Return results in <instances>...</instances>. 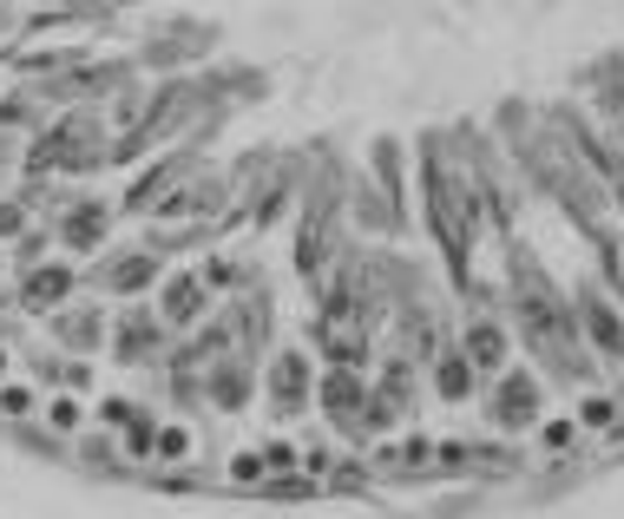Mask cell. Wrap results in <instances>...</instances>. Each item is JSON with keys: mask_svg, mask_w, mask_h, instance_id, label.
Returning a JSON list of instances; mask_svg holds the SVG:
<instances>
[{"mask_svg": "<svg viewBox=\"0 0 624 519\" xmlns=\"http://www.w3.org/2000/svg\"><path fill=\"white\" fill-rule=\"evenodd\" d=\"M486 421L499 428V435H526V428H539L546 421V381L533 369H513L493 375V388H486Z\"/></svg>", "mask_w": 624, "mask_h": 519, "instance_id": "6da1fadb", "label": "cell"}, {"mask_svg": "<svg viewBox=\"0 0 624 519\" xmlns=\"http://www.w3.org/2000/svg\"><path fill=\"white\" fill-rule=\"evenodd\" d=\"M578 336L605 369H624V309L612 302V290L578 283Z\"/></svg>", "mask_w": 624, "mask_h": 519, "instance_id": "7a4b0ae2", "label": "cell"}, {"mask_svg": "<svg viewBox=\"0 0 624 519\" xmlns=\"http://www.w3.org/2000/svg\"><path fill=\"white\" fill-rule=\"evenodd\" d=\"M316 408H323V421H336V428H343L348 441H361V415H368V375L323 362V375H316Z\"/></svg>", "mask_w": 624, "mask_h": 519, "instance_id": "3957f363", "label": "cell"}, {"mask_svg": "<svg viewBox=\"0 0 624 519\" xmlns=\"http://www.w3.org/2000/svg\"><path fill=\"white\" fill-rule=\"evenodd\" d=\"M316 362H309V349H277L270 356V369H264V395H270V408H277L283 421H296L309 401H316Z\"/></svg>", "mask_w": 624, "mask_h": 519, "instance_id": "277c9868", "label": "cell"}, {"mask_svg": "<svg viewBox=\"0 0 624 519\" xmlns=\"http://www.w3.org/2000/svg\"><path fill=\"white\" fill-rule=\"evenodd\" d=\"M158 322L171 329V336H191V329H205L210 316V290L198 270H165V283H158Z\"/></svg>", "mask_w": 624, "mask_h": 519, "instance_id": "5b68a950", "label": "cell"}, {"mask_svg": "<svg viewBox=\"0 0 624 519\" xmlns=\"http://www.w3.org/2000/svg\"><path fill=\"white\" fill-rule=\"evenodd\" d=\"M47 336L67 349V356H99V349H112V316L92 302H67V309H53L47 316Z\"/></svg>", "mask_w": 624, "mask_h": 519, "instance_id": "8992f818", "label": "cell"}, {"mask_svg": "<svg viewBox=\"0 0 624 519\" xmlns=\"http://www.w3.org/2000/svg\"><path fill=\"white\" fill-rule=\"evenodd\" d=\"M165 283V263H158V250L145 243V250H112L99 270H92V290L99 297H145V290H158Z\"/></svg>", "mask_w": 624, "mask_h": 519, "instance_id": "52a82bcc", "label": "cell"}, {"mask_svg": "<svg viewBox=\"0 0 624 519\" xmlns=\"http://www.w3.org/2000/svg\"><path fill=\"white\" fill-rule=\"evenodd\" d=\"M72 290H79L72 263H27L20 283H13V302H20V316H53L72 302Z\"/></svg>", "mask_w": 624, "mask_h": 519, "instance_id": "ba28073f", "label": "cell"}, {"mask_svg": "<svg viewBox=\"0 0 624 519\" xmlns=\"http://www.w3.org/2000/svg\"><path fill=\"white\" fill-rule=\"evenodd\" d=\"M165 322H158V309H119L112 316V356L126 362V369H145L158 349H165Z\"/></svg>", "mask_w": 624, "mask_h": 519, "instance_id": "9c48e42d", "label": "cell"}, {"mask_svg": "<svg viewBox=\"0 0 624 519\" xmlns=\"http://www.w3.org/2000/svg\"><path fill=\"white\" fill-rule=\"evenodd\" d=\"M250 395H257V369H250V356H217L205 362V401L210 408H224V415H244L250 408Z\"/></svg>", "mask_w": 624, "mask_h": 519, "instance_id": "30bf717a", "label": "cell"}, {"mask_svg": "<svg viewBox=\"0 0 624 519\" xmlns=\"http://www.w3.org/2000/svg\"><path fill=\"white\" fill-rule=\"evenodd\" d=\"M460 349H467V362L481 369V381H493V375L513 369V336H506V322H499V316H467Z\"/></svg>", "mask_w": 624, "mask_h": 519, "instance_id": "8fae6325", "label": "cell"}, {"mask_svg": "<svg viewBox=\"0 0 624 519\" xmlns=\"http://www.w3.org/2000/svg\"><path fill=\"white\" fill-rule=\"evenodd\" d=\"M53 230H60V243H67V250H79V257H86V250H99V243H106L112 218H106V204H99V198H67Z\"/></svg>", "mask_w": 624, "mask_h": 519, "instance_id": "7c38bea8", "label": "cell"}, {"mask_svg": "<svg viewBox=\"0 0 624 519\" xmlns=\"http://www.w3.org/2000/svg\"><path fill=\"white\" fill-rule=\"evenodd\" d=\"M185 178H191V151H171L165 164H151L145 178H132V191H126V211H145V218H151V211H158V198H171Z\"/></svg>", "mask_w": 624, "mask_h": 519, "instance_id": "4fadbf2b", "label": "cell"}, {"mask_svg": "<svg viewBox=\"0 0 624 519\" xmlns=\"http://www.w3.org/2000/svg\"><path fill=\"white\" fill-rule=\"evenodd\" d=\"M474 388H481V369L467 362V349H460V342H447V349L434 356V395H440L447 408H460Z\"/></svg>", "mask_w": 624, "mask_h": 519, "instance_id": "5bb4252c", "label": "cell"}, {"mask_svg": "<svg viewBox=\"0 0 624 519\" xmlns=\"http://www.w3.org/2000/svg\"><path fill=\"white\" fill-rule=\"evenodd\" d=\"M40 421H47L53 441H79V435H86V401L67 395V388H53V395L40 401Z\"/></svg>", "mask_w": 624, "mask_h": 519, "instance_id": "9a60e30c", "label": "cell"}, {"mask_svg": "<svg viewBox=\"0 0 624 519\" xmlns=\"http://www.w3.org/2000/svg\"><path fill=\"white\" fill-rule=\"evenodd\" d=\"M198 277H205L210 297H244V290L257 283V277H250V270H244L237 257H205V263H198Z\"/></svg>", "mask_w": 624, "mask_h": 519, "instance_id": "2e32d148", "label": "cell"}, {"mask_svg": "<svg viewBox=\"0 0 624 519\" xmlns=\"http://www.w3.org/2000/svg\"><path fill=\"white\" fill-rule=\"evenodd\" d=\"M572 421H578L585 435H618L624 408H618V395H585V401L572 408Z\"/></svg>", "mask_w": 624, "mask_h": 519, "instance_id": "e0dca14e", "label": "cell"}, {"mask_svg": "<svg viewBox=\"0 0 624 519\" xmlns=\"http://www.w3.org/2000/svg\"><path fill=\"white\" fill-rule=\"evenodd\" d=\"M224 480H230V487H257V493H264V480H270L264 447H237V453H230V467H224Z\"/></svg>", "mask_w": 624, "mask_h": 519, "instance_id": "ac0fdd59", "label": "cell"}, {"mask_svg": "<svg viewBox=\"0 0 624 519\" xmlns=\"http://www.w3.org/2000/svg\"><path fill=\"white\" fill-rule=\"evenodd\" d=\"M198 447V435L185 428V421H158V447H151V467H178L185 453Z\"/></svg>", "mask_w": 624, "mask_h": 519, "instance_id": "d6986e66", "label": "cell"}, {"mask_svg": "<svg viewBox=\"0 0 624 519\" xmlns=\"http://www.w3.org/2000/svg\"><path fill=\"white\" fill-rule=\"evenodd\" d=\"M151 447H158V415L145 408L139 421L119 435V453H126V467H139V460H151Z\"/></svg>", "mask_w": 624, "mask_h": 519, "instance_id": "ffe728a7", "label": "cell"}, {"mask_svg": "<svg viewBox=\"0 0 624 519\" xmlns=\"http://www.w3.org/2000/svg\"><path fill=\"white\" fill-rule=\"evenodd\" d=\"M375 184L388 191V204H402V146H395V139L375 146Z\"/></svg>", "mask_w": 624, "mask_h": 519, "instance_id": "44dd1931", "label": "cell"}, {"mask_svg": "<svg viewBox=\"0 0 624 519\" xmlns=\"http://www.w3.org/2000/svg\"><path fill=\"white\" fill-rule=\"evenodd\" d=\"M578 435H585V428H578L572 415H546V421H539V447H546V453H572Z\"/></svg>", "mask_w": 624, "mask_h": 519, "instance_id": "7402d4cb", "label": "cell"}, {"mask_svg": "<svg viewBox=\"0 0 624 519\" xmlns=\"http://www.w3.org/2000/svg\"><path fill=\"white\" fill-rule=\"evenodd\" d=\"M33 230V204L27 198H0V243H20Z\"/></svg>", "mask_w": 624, "mask_h": 519, "instance_id": "603a6c76", "label": "cell"}, {"mask_svg": "<svg viewBox=\"0 0 624 519\" xmlns=\"http://www.w3.org/2000/svg\"><path fill=\"white\" fill-rule=\"evenodd\" d=\"M139 415H145V408H139V401H126V395H106V401H99V428H106V435H126Z\"/></svg>", "mask_w": 624, "mask_h": 519, "instance_id": "cb8c5ba5", "label": "cell"}, {"mask_svg": "<svg viewBox=\"0 0 624 519\" xmlns=\"http://www.w3.org/2000/svg\"><path fill=\"white\" fill-rule=\"evenodd\" d=\"M0 415H7V421H33V415H40V395H33V388L0 381Z\"/></svg>", "mask_w": 624, "mask_h": 519, "instance_id": "d4e9b609", "label": "cell"}, {"mask_svg": "<svg viewBox=\"0 0 624 519\" xmlns=\"http://www.w3.org/2000/svg\"><path fill=\"white\" fill-rule=\"evenodd\" d=\"M7 158H13V132H0V164H7Z\"/></svg>", "mask_w": 624, "mask_h": 519, "instance_id": "484cf974", "label": "cell"}, {"mask_svg": "<svg viewBox=\"0 0 624 519\" xmlns=\"http://www.w3.org/2000/svg\"><path fill=\"white\" fill-rule=\"evenodd\" d=\"M7 263H13V257H7V243H0V277H7Z\"/></svg>", "mask_w": 624, "mask_h": 519, "instance_id": "4316f807", "label": "cell"}, {"mask_svg": "<svg viewBox=\"0 0 624 519\" xmlns=\"http://www.w3.org/2000/svg\"><path fill=\"white\" fill-rule=\"evenodd\" d=\"M0 309H20V302H13V297H7V290H0Z\"/></svg>", "mask_w": 624, "mask_h": 519, "instance_id": "83f0119b", "label": "cell"}]
</instances>
